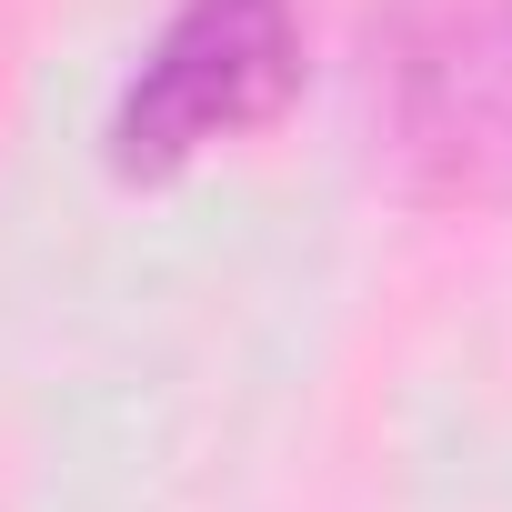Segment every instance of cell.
<instances>
[{
  "label": "cell",
  "mask_w": 512,
  "mask_h": 512,
  "mask_svg": "<svg viewBox=\"0 0 512 512\" xmlns=\"http://www.w3.org/2000/svg\"><path fill=\"white\" fill-rule=\"evenodd\" d=\"M372 121L402 191L512 201V0H392L372 21Z\"/></svg>",
  "instance_id": "1"
},
{
  "label": "cell",
  "mask_w": 512,
  "mask_h": 512,
  "mask_svg": "<svg viewBox=\"0 0 512 512\" xmlns=\"http://www.w3.org/2000/svg\"><path fill=\"white\" fill-rule=\"evenodd\" d=\"M302 91V0H181L111 101V171L171 181Z\"/></svg>",
  "instance_id": "2"
}]
</instances>
